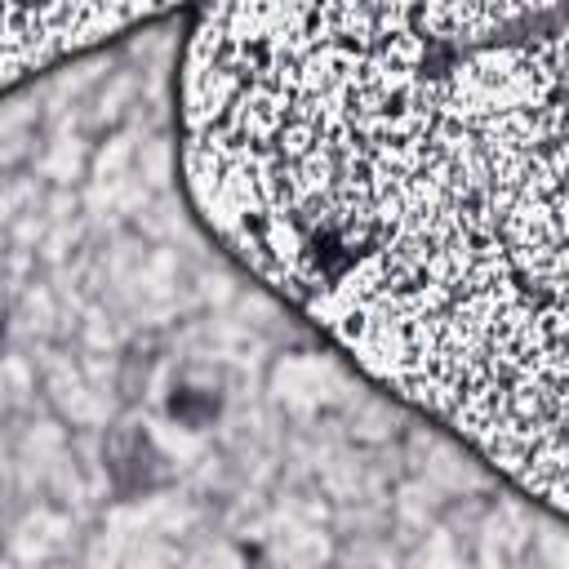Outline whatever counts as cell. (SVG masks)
<instances>
[{
  "label": "cell",
  "mask_w": 569,
  "mask_h": 569,
  "mask_svg": "<svg viewBox=\"0 0 569 569\" xmlns=\"http://www.w3.org/2000/svg\"><path fill=\"white\" fill-rule=\"evenodd\" d=\"M173 120L204 231L569 520V4L200 9Z\"/></svg>",
  "instance_id": "obj_1"
},
{
  "label": "cell",
  "mask_w": 569,
  "mask_h": 569,
  "mask_svg": "<svg viewBox=\"0 0 569 569\" xmlns=\"http://www.w3.org/2000/svg\"><path fill=\"white\" fill-rule=\"evenodd\" d=\"M151 9H102V4H62V9H4V84L27 71L53 67L67 53L116 40L120 31L151 22Z\"/></svg>",
  "instance_id": "obj_2"
}]
</instances>
